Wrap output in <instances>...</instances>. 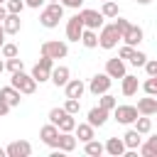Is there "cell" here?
Masks as SVG:
<instances>
[{"mask_svg":"<svg viewBox=\"0 0 157 157\" xmlns=\"http://www.w3.org/2000/svg\"><path fill=\"white\" fill-rule=\"evenodd\" d=\"M118 42H120V32H118V27L113 22L110 25H103L98 29V47L101 49H115Z\"/></svg>","mask_w":157,"mask_h":157,"instance_id":"7a4b0ae2","label":"cell"},{"mask_svg":"<svg viewBox=\"0 0 157 157\" xmlns=\"http://www.w3.org/2000/svg\"><path fill=\"white\" fill-rule=\"evenodd\" d=\"M52 69H54V59H49V56H39V61L32 66V78L37 81V83H44V81H49V76H52Z\"/></svg>","mask_w":157,"mask_h":157,"instance_id":"5b68a950","label":"cell"},{"mask_svg":"<svg viewBox=\"0 0 157 157\" xmlns=\"http://www.w3.org/2000/svg\"><path fill=\"white\" fill-rule=\"evenodd\" d=\"M5 152H7V157H29L32 155V145L27 140H15V142H10L5 147Z\"/></svg>","mask_w":157,"mask_h":157,"instance_id":"7c38bea8","label":"cell"},{"mask_svg":"<svg viewBox=\"0 0 157 157\" xmlns=\"http://www.w3.org/2000/svg\"><path fill=\"white\" fill-rule=\"evenodd\" d=\"M5 37H7V34H5V29H2V22H0V47L5 44Z\"/></svg>","mask_w":157,"mask_h":157,"instance_id":"f6af8a7d","label":"cell"},{"mask_svg":"<svg viewBox=\"0 0 157 157\" xmlns=\"http://www.w3.org/2000/svg\"><path fill=\"white\" fill-rule=\"evenodd\" d=\"M69 78H71V71H69V66H61V64H59V66H54V69H52V76H49V81H52L56 88H64Z\"/></svg>","mask_w":157,"mask_h":157,"instance_id":"5bb4252c","label":"cell"},{"mask_svg":"<svg viewBox=\"0 0 157 157\" xmlns=\"http://www.w3.org/2000/svg\"><path fill=\"white\" fill-rule=\"evenodd\" d=\"M5 69H7L10 74H15V71H22V69H25V61H22L20 56H12V59H5Z\"/></svg>","mask_w":157,"mask_h":157,"instance_id":"d6a6232c","label":"cell"},{"mask_svg":"<svg viewBox=\"0 0 157 157\" xmlns=\"http://www.w3.org/2000/svg\"><path fill=\"white\" fill-rule=\"evenodd\" d=\"M64 7H71V10H78L81 5H83V0H59Z\"/></svg>","mask_w":157,"mask_h":157,"instance_id":"60d3db41","label":"cell"},{"mask_svg":"<svg viewBox=\"0 0 157 157\" xmlns=\"http://www.w3.org/2000/svg\"><path fill=\"white\" fill-rule=\"evenodd\" d=\"M140 155L142 157H157V135L147 137V142H140Z\"/></svg>","mask_w":157,"mask_h":157,"instance_id":"484cf974","label":"cell"},{"mask_svg":"<svg viewBox=\"0 0 157 157\" xmlns=\"http://www.w3.org/2000/svg\"><path fill=\"white\" fill-rule=\"evenodd\" d=\"M64 110H66V113H71V115H78V110H81V98H66Z\"/></svg>","mask_w":157,"mask_h":157,"instance_id":"836d02e7","label":"cell"},{"mask_svg":"<svg viewBox=\"0 0 157 157\" xmlns=\"http://www.w3.org/2000/svg\"><path fill=\"white\" fill-rule=\"evenodd\" d=\"M2 71H5V61L0 59V74H2Z\"/></svg>","mask_w":157,"mask_h":157,"instance_id":"7dc6e473","label":"cell"},{"mask_svg":"<svg viewBox=\"0 0 157 157\" xmlns=\"http://www.w3.org/2000/svg\"><path fill=\"white\" fill-rule=\"evenodd\" d=\"M83 152H86V155H91V157H101V155H105V145H103V142H98V140L93 137V140L83 142Z\"/></svg>","mask_w":157,"mask_h":157,"instance_id":"d4e9b609","label":"cell"},{"mask_svg":"<svg viewBox=\"0 0 157 157\" xmlns=\"http://www.w3.org/2000/svg\"><path fill=\"white\" fill-rule=\"evenodd\" d=\"M123 142H125V147H128V150H137V147H140V142H142V135H140L135 128H130V130L123 135Z\"/></svg>","mask_w":157,"mask_h":157,"instance_id":"cb8c5ba5","label":"cell"},{"mask_svg":"<svg viewBox=\"0 0 157 157\" xmlns=\"http://www.w3.org/2000/svg\"><path fill=\"white\" fill-rule=\"evenodd\" d=\"M108 115H110V110H105V108H101V105H93V108L88 110V123H91L93 128H103V125L108 123Z\"/></svg>","mask_w":157,"mask_h":157,"instance_id":"9a60e30c","label":"cell"},{"mask_svg":"<svg viewBox=\"0 0 157 157\" xmlns=\"http://www.w3.org/2000/svg\"><path fill=\"white\" fill-rule=\"evenodd\" d=\"M132 125H135V130H137L140 135H147V132L152 130V118H150V115H137V120H135Z\"/></svg>","mask_w":157,"mask_h":157,"instance_id":"f1b7e54d","label":"cell"},{"mask_svg":"<svg viewBox=\"0 0 157 157\" xmlns=\"http://www.w3.org/2000/svg\"><path fill=\"white\" fill-rule=\"evenodd\" d=\"M110 83H113V78L103 71V74H96V76L88 81V91H91L93 96H101V93H108V91H110Z\"/></svg>","mask_w":157,"mask_h":157,"instance_id":"ba28073f","label":"cell"},{"mask_svg":"<svg viewBox=\"0 0 157 157\" xmlns=\"http://www.w3.org/2000/svg\"><path fill=\"white\" fill-rule=\"evenodd\" d=\"M44 2H47V0H25V5H27V7H32V10H39Z\"/></svg>","mask_w":157,"mask_h":157,"instance_id":"7bdbcfd3","label":"cell"},{"mask_svg":"<svg viewBox=\"0 0 157 157\" xmlns=\"http://www.w3.org/2000/svg\"><path fill=\"white\" fill-rule=\"evenodd\" d=\"M105 74L110 76V78H123L128 71H125V61L120 59V56H113V59H108L105 61Z\"/></svg>","mask_w":157,"mask_h":157,"instance_id":"4fadbf2b","label":"cell"},{"mask_svg":"<svg viewBox=\"0 0 157 157\" xmlns=\"http://www.w3.org/2000/svg\"><path fill=\"white\" fill-rule=\"evenodd\" d=\"M132 52H135V47H130V44H123V47H120V52H118V56H120L123 61H128V59L132 56Z\"/></svg>","mask_w":157,"mask_h":157,"instance_id":"ab89813d","label":"cell"},{"mask_svg":"<svg viewBox=\"0 0 157 157\" xmlns=\"http://www.w3.org/2000/svg\"><path fill=\"white\" fill-rule=\"evenodd\" d=\"M47 2H59V0H47Z\"/></svg>","mask_w":157,"mask_h":157,"instance_id":"681fc988","label":"cell"},{"mask_svg":"<svg viewBox=\"0 0 157 157\" xmlns=\"http://www.w3.org/2000/svg\"><path fill=\"white\" fill-rule=\"evenodd\" d=\"M128 61H130L132 66H145V61H147V54H145V52H140V49H135V52H132V56H130Z\"/></svg>","mask_w":157,"mask_h":157,"instance_id":"8d00e7d4","label":"cell"},{"mask_svg":"<svg viewBox=\"0 0 157 157\" xmlns=\"http://www.w3.org/2000/svg\"><path fill=\"white\" fill-rule=\"evenodd\" d=\"M125 142H123V137H108L105 140V155H110V157H123L125 155Z\"/></svg>","mask_w":157,"mask_h":157,"instance_id":"ac0fdd59","label":"cell"},{"mask_svg":"<svg viewBox=\"0 0 157 157\" xmlns=\"http://www.w3.org/2000/svg\"><path fill=\"white\" fill-rule=\"evenodd\" d=\"M137 108L135 105H115L113 108V118L120 123V125H132L135 120H137Z\"/></svg>","mask_w":157,"mask_h":157,"instance_id":"52a82bcc","label":"cell"},{"mask_svg":"<svg viewBox=\"0 0 157 157\" xmlns=\"http://www.w3.org/2000/svg\"><path fill=\"white\" fill-rule=\"evenodd\" d=\"M135 108H137V113H140V115H155V113H157V96L140 98Z\"/></svg>","mask_w":157,"mask_h":157,"instance_id":"ffe728a7","label":"cell"},{"mask_svg":"<svg viewBox=\"0 0 157 157\" xmlns=\"http://www.w3.org/2000/svg\"><path fill=\"white\" fill-rule=\"evenodd\" d=\"M101 15H103L105 20H115V17L120 15V7H118V2H115V0H103Z\"/></svg>","mask_w":157,"mask_h":157,"instance_id":"4316f807","label":"cell"},{"mask_svg":"<svg viewBox=\"0 0 157 157\" xmlns=\"http://www.w3.org/2000/svg\"><path fill=\"white\" fill-rule=\"evenodd\" d=\"M39 54H44V56H49V59H64V56L69 54V44L61 42V39H49V42H42Z\"/></svg>","mask_w":157,"mask_h":157,"instance_id":"277c9868","label":"cell"},{"mask_svg":"<svg viewBox=\"0 0 157 157\" xmlns=\"http://www.w3.org/2000/svg\"><path fill=\"white\" fill-rule=\"evenodd\" d=\"M81 34H83V22L78 17V12L74 17L66 20V39L69 42H81Z\"/></svg>","mask_w":157,"mask_h":157,"instance_id":"9c48e42d","label":"cell"},{"mask_svg":"<svg viewBox=\"0 0 157 157\" xmlns=\"http://www.w3.org/2000/svg\"><path fill=\"white\" fill-rule=\"evenodd\" d=\"M142 37H145V32H142V27L140 25H132L130 22V27L120 34V42H125V44H130V47H137L140 42H142Z\"/></svg>","mask_w":157,"mask_h":157,"instance_id":"30bf717a","label":"cell"},{"mask_svg":"<svg viewBox=\"0 0 157 157\" xmlns=\"http://www.w3.org/2000/svg\"><path fill=\"white\" fill-rule=\"evenodd\" d=\"M10 110H12V105H10V103H7V101H5L2 96H0V118H5V115H7Z\"/></svg>","mask_w":157,"mask_h":157,"instance_id":"b9f144b4","label":"cell"},{"mask_svg":"<svg viewBox=\"0 0 157 157\" xmlns=\"http://www.w3.org/2000/svg\"><path fill=\"white\" fill-rule=\"evenodd\" d=\"M0 157H7V152H5V150H2V147H0Z\"/></svg>","mask_w":157,"mask_h":157,"instance_id":"c3c4849f","label":"cell"},{"mask_svg":"<svg viewBox=\"0 0 157 157\" xmlns=\"http://www.w3.org/2000/svg\"><path fill=\"white\" fill-rule=\"evenodd\" d=\"M142 69H145V74H147V76H157V59H147Z\"/></svg>","mask_w":157,"mask_h":157,"instance_id":"f35d334b","label":"cell"},{"mask_svg":"<svg viewBox=\"0 0 157 157\" xmlns=\"http://www.w3.org/2000/svg\"><path fill=\"white\" fill-rule=\"evenodd\" d=\"M0 96H2L12 108H15V105H20V101H22V93H20L12 83H10V86H2V88H0Z\"/></svg>","mask_w":157,"mask_h":157,"instance_id":"7402d4cb","label":"cell"},{"mask_svg":"<svg viewBox=\"0 0 157 157\" xmlns=\"http://www.w3.org/2000/svg\"><path fill=\"white\" fill-rule=\"evenodd\" d=\"M2 29H5V34H17V32L22 29V20H20V15L7 12V17L2 20Z\"/></svg>","mask_w":157,"mask_h":157,"instance_id":"44dd1931","label":"cell"},{"mask_svg":"<svg viewBox=\"0 0 157 157\" xmlns=\"http://www.w3.org/2000/svg\"><path fill=\"white\" fill-rule=\"evenodd\" d=\"M0 54H2V59H12V56H20V49H17V44L5 42V44L0 47Z\"/></svg>","mask_w":157,"mask_h":157,"instance_id":"4dcf8cb0","label":"cell"},{"mask_svg":"<svg viewBox=\"0 0 157 157\" xmlns=\"http://www.w3.org/2000/svg\"><path fill=\"white\" fill-rule=\"evenodd\" d=\"M74 132H76V140H78V142H88V140L96 137V128H93L88 120H86V123H76Z\"/></svg>","mask_w":157,"mask_h":157,"instance_id":"e0dca14e","label":"cell"},{"mask_svg":"<svg viewBox=\"0 0 157 157\" xmlns=\"http://www.w3.org/2000/svg\"><path fill=\"white\" fill-rule=\"evenodd\" d=\"M137 88H140V81H137V76H132V74H125V76L120 78V91H123V96H135V93H137Z\"/></svg>","mask_w":157,"mask_h":157,"instance_id":"d6986e66","label":"cell"},{"mask_svg":"<svg viewBox=\"0 0 157 157\" xmlns=\"http://www.w3.org/2000/svg\"><path fill=\"white\" fill-rule=\"evenodd\" d=\"M0 5H5V0H0Z\"/></svg>","mask_w":157,"mask_h":157,"instance_id":"f907efd6","label":"cell"},{"mask_svg":"<svg viewBox=\"0 0 157 157\" xmlns=\"http://www.w3.org/2000/svg\"><path fill=\"white\" fill-rule=\"evenodd\" d=\"M64 93H66V98H81L86 93V83L81 78H69L64 86Z\"/></svg>","mask_w":157,"mask_h":157,"instance_id":"2e32d148","label":"cell"},{"mask_svg":"<svg viewBox=\"0 0 157 157\" xmlns=\"http://www.w3.org/2000/svg\"><path fill=\"white\" fill-rule=\"evenodd\" d=\"M10 83H12L22 96H32V93L37 91V81L32 78V74H25V69H22V71H15L12 78H10Z\"/></svg>","mask_w":157,"mask_h":157,"instance_id":"3957f363","label":"cell"},{"mask_svg":"<svg viewBox=\"0 0 157 157\" xmlns=\"http://www.w3.org/2000/svg\"><path fill=\"white\" fill-rule=\"evenodd\" d=\"M83 2H86V0H83Z\"/></svg>","mask_w":157,"mask_h":157,"instance_id":"816d5d0a","label":"cell"},{"mask_svg":"<svg viewBox=\"0 0 157 157\" xmlns=\"http://www.w3.org/2000/svg\"><path fill=\"white\" fill-rule=\"evenodd\" d=\"M5 17H7V7H5V5H0V22H2Z\"/></svg>","mask_w":157,"mask_h":157,"instance_id":"ee69618b","label":"cell"},{"mask_svg":"<svg viewBox=\"0 0 157 157\" xmlns=\"http://www.w3.org/2000/svg\"><path fill=\"white\" fill-rule=\"evenodd\" d=\"M59 20H64V5L61 2H49L42 12H39V25L47 29L59 27Z\"/></svg>","mask_w":157,"mask_h":157,"instance_id":"6da1fadb","label":"cell"},{"mask_svg":"<svg viewBox=\"0 0 157 157\" xmlns=\"http://www.w3.org/2000/svg\"><path fill=\"white\" fill-rule=\"evenodd\" d=\"M76 135H71V132H59V142H56V147L61 150V152H74L76 150Z\"/></svg>","mask_w":157,"mask_h":157,"instance_id":"603a6c76","label":"cell"},{"mask_svg":"<svg viewBox=\"0 0 157 157\" xmlns=\"http://www.w3.org/2000/svg\"><path fill=\"white\" fill-rule=\"evenodd\" d=\"M78 17H81V22H83V27H88V29H101L103 27V15L98 12V10H91V7H83L81 12H78Z\"/></svg>","mask_w":157,"mask_h":157,"instance_id":"8992f818","label":"cell"},{"mask_svg":"<svg viewBox=\"0 0 157 157\" xmlns=\"http://www.w3.org/2000/svg\"><path fill=\"white\" fill-rule=\"evenodd\" d=\"M66 115V110H64V105L61 108H52L49 110V123H54V125H59V120Z\"/></svg>","mask_w":157,"mask_h":157,"instance_id":"74e56055","label":"cell"},{"mask_svg":"<svg viewBox=\"0 0 157 157\" xmlns=\"http://www.w3.org/2000/svg\"><path fill=\"white\" fill-rule=\"evenodd\" d=\"M81 44H83L86 49H96V47H98V32H96V29H88V27H83Z\"/></svg>","mask_w":157,"mask_h":157,"instance_id":"83f0119b","label":"cell"},{"mask_svg":"<svg viewBox=\"0 0 157 157\" xmlns=\"http://www.w3.org/2000/svg\"><path fill=\"white\" fill-rule=\"evenodd\" d=\"M142 91L147 96H157V76H147V81L142 83Z\"/></svg>","mask_w":157,"mask_h":157,"instance_id":"d590c367","label":"cell"},{"mask_svg":"<svg viewBox=\"0 0 157 157\" xmlns=\"http://www.w3.org/2000/svg\"><path fill=\"white\" fill-rule=\"evenodd\" d=\"M5 7H7V12L22 15V10H25L27 5H25V0H5Z\"/></svg>","mask_w":157,"mask_h":157,"instance_id":"e575fe53","label":"cell"},{"mask_svg":"<svg viewBox=\"0 0 157 157\" xmlns=\"http://www.w3.org/2000/svg\"><path fill=\"white\" fill-rule=\"evenodd\" d=\"M98 105L105 108V110H113V108L118 105V101H115V96H110V93H101V96H98Z\"/></svg>","mask_w":157,"mask_h":157,"instance_id":"1f68e13d","label":"cell"},{"mask_svg":"<svg viewBox=\"0 0 157 157\" xmlns=\"http://www.w3.org/2000/svg\"><path fill=\"white\" fill-rule=\"evenodd\" d=\"M59 132H74V128H76V118L71 115V113H66L61 120H59Z\"/></svg>","mask_w":157,"mask_h":157,"instance_id":"f546056e","label":"cell"},{"mask_svg":"<svg viewBox=\"0 0 157 157\" xmlns=\"http://www.w3.org/2000/svg\"><path fill=\"white\" fill-rule=\"evenodd\" d=\"M135 2H137V5H150L152 0H135Z\"/></svg>","mask_w":157,"mask_h":157,"instance_id":"bcb514c9","label":"cell"},{"mask_svg":"<svg viewBox=\"0 0 157 157\" xmlns=\"http://www.w3.org/2000/svg\"><path fill=\"white\" fill-rule=\"evenodd\" d=\"M39 137H42V142L47 145V147H56V142H59V128L54 125V123H47V125H42V130H39Z\"/></svg>","mask_w":157,"mask_h":157,"instance_id":"8fae6325","label":"cell"}]
</instances>
